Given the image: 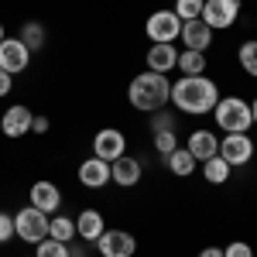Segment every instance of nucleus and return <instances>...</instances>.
<instances>
[{
	"instance_id": "f03ea898",
	"label": "nucleus",
	"mask_w": 257,
	"mask_h": 257,
	"mask_svg": "<svg viewBox=\"0 0 257 257\" xmlns=\"http://www.w3.org/2000/svg\"><path fill=\"white\" fill-rule=\"evenodd\" d=\"M127 99H131V106L141 110V113H158V110H165L172 103V82H168V76L148 69V72H141V76L131 79Z\"/></svg>"
},
{
	"instance_id": "f8f14e48",
	"label": "nucleus",
	"mask_w": 257,
	"mask_h": 257,
	"mask_svg": "<svg viewBox=\"0 0 257 257\" xmlns=\"http://www.w3.org/2000/svg\"><path fill=\"white\" fill-rule=\"evenodd\" d=\"M28 202H31L35 209H41V213H59L62 192H59V185H55V182L41 178V182H35V185H31V192H28Z\"/></svg>"
},
{
	"instance_id": "5701e85b",
	"label": "nucleus",
	"mask_w": 257,
	"mask_h": 257,
	"mask_svg": "<svg viewBox=\"0 0 257 257\" xmlns=\"http://www.w3.org/2000/svg\"><path fill=\"white\" fill-rule=\"evenodd\" d=\"M48 237L62 240V243H72V240H76V219H69V216L48 219Z\"/></svg>"
},
{
	"instance_id": "4468645a",
	"label": "nucleus",
	"mask_w": 257,
	"mask_h": 257,
	"mask_svg": "<svg viewBox=\"0 0 257 257\" xmlns=\"http://www.w3.org/2000/svg\"><path fill=\"white\" fill-rule=\"evenodd\" d=\"M178 38L185 41V48H192V52H206L209 48V41H213V28L206 24V21H182V35Z\"/></svg>"
},
{
	"instance_id": "f704fd0d",
	"label": "nucleus",
	"mask_w": 257,
	"mask_h": 257,
	"mask_svg": "<svg viewBox=\"0 0 257 257\" xmlns=\"http://www.w3.org/2000/svg\"><path fill=\"white\" fill-rule=\"evenodd\" d=\"M250 117H254V123H257V99L250 103Z\"/></svg>"
},
{
	"instance_id": "9b49d317",
	"label": "nucleus",
	"mask_w": 257,
	"mask_h": 257,
	"mask_svg": "<svg viewBox=\"0 0 257 257\" xmlns=\"http://www.w3.org/2000/svg\"><path fill=\"white\" fill-rule=\"evenodd\" d=\"M31 120L35 113L24 106V103H14V106H7L4 110V117H0V131H4V138H24V134H31Z\"/></svg>"
},
{
	"instance_id": "412c9836",
	"label": "nucleus",
	"mask_w": 257,
	"mask_h": 257,
	"mask_svg": "<svg viewBox=\"0 0 257 257\" xmlns=\"http://www.w3.org/2000/svg\"><path fill=\"white\" fill-rule=\"evenodd\" d=\"M230 172H233V168L219 158V155H216V158H209V161H202V175H206V182H209V185H226Z\"/></svg>"
},
{
	"instance_id": "c85d7f7f",
	"label": "nucleus",
	"mask_w": 257,
	"mask_h": 257,
	"mask_svg": "<svg viewBox=\"0 0 257 257\" xmlns=\"http://www.w3.org/2000/svg\"><path fill=\"white\" fill-rule=\"evenodd\" d=\"M223 257H254V250H250V243L233 240V243H226V247H223Z\"/></svg>"
},
{
	"instance_id": "0eeeda50",
	"label": "nucleus",
	"mask_w": 257,
	"mask_h": 257,
	"mask_svg": "<svg viewBox=\"0 0 257 257\" xmlns=\"http://www.w3.org/2000/svg\"><path fill=\"white\" fill-rule=\"evenodd\" d=\"M219 158L226 161L230 168L247 165V161L254 158V141L247 138V134H226V138L219 141Z\"/></svg>"
},
{
	"instance_id": "6e6552de",
	"label": "nucleus",
	"mask_w": 257,
	"mask_h": 257,
	"mask_svg": "<svg viewBox=\"0 0 257 257\" xmlns=\"http://www.w3.org/2000/svg\"><path fill=\"white\" fill-rule=\"evenodd\" d=\"M93 155L103 158V161H117L120 155H127V138H123V131H117V127L96 131V138H93Z\"/></svg>"
},
{
	"instance_id": "a878e982",
	"label": "nucleus",
	"mask_w": 257,
	"mask_h": 257,
	"mask_svg": "<svg viewBox=\"0 0 257 257\" xmlns=\"http://www.w3.org/2000/svg\"><path fill=\"white\" fill-rule=\"evenodd\" d=\"M202 4H206V0H175L172 11L178 14V21H196L199 14H202Z\"/></svg>"
},
{
	"instance_id": "bb28decb",
	"label": "nucleus",
	"mask_w": 257,
	"mask_h": 257,
	"mask_svg": "<svg viewBox=\"0 0 257 257\" xmlns=\"http://www.w3.org/2000/svg\"><path fill=\"white\" fill-rule=\"evenodd\" d=\"M175 148H178L175 131H155V151H158L161 158H165V155H172Z\"/></svg>"
},
{
	"instance_id": "2eb2a0df",
	"label": "nucleus",
	"mask_w": 257,
	"mask_h": 257,
	"mask_svg": "<svg viewBox=\"0 0 257 257\" xmlns=\"http://www.w3.org/2000/svg\"><path fill=\"white\" fill-rule=\"evenodd\" d=\"M110 182V161H103V158H86L79 165V185H86V189H103Z\"/></svg>"
},
{
	"instance_id": "423d86ee",
	"label": "nucleus",
	"mask_w": 257,
	"mask_h": 257,
	"mask_svg": "<svg viewBox=\"0 0 257 257\" xmlns=\"http://www.w3.org/2000/svg\"><path fill=\"white\" fill-rule=\"evenodd\" d=\"M240 18V0H206L202 4V14L199 21H206L213 31H226V28H233Z\"/></svg>"
},
{
	"instance_id": "c9c22d12",
	"label": "nucleus",
	"mask_w": 257,
	"mask_h": 257,
	"mask_svg": "<svg viewBox=\"0 0 257 257\" xmlns=\"http://www.w3.org/2000/svg\"><path fill=\"white\" fill-rule=\"evenodd\" d=\"M4 38H7V35H4V24H0V41H4Z\"/></svg>"
},
{
	"instance_id": "ddd939ff",
	"label": "nucleus",
	"mask_w": 257,
	"mask_h": 257,
	"mask_svg": "<svg viewBox=\"0 0 257 257\" xmlns=\"http://www.w3.org/2000/svg\"><path fill=\"white\" fill-rule=\"evenodd\" d=\"M144 175V168H141L138 158H127V155H120L117 161H110V178H113V185L120 189H134Z\"/></svg>"
},
{
	"instance_id": "c756f323",
	"label": "nucleus",
	"mask_w": 257,
	"mask_h": 257,
	"mask_svg": "<svg viewBox=\"0 0 257 257\" xmlns=\"http://www.w3.org/2000/svg\"><path fill=\"white\" fill-rule=\"evenodd\" d=\"M11 240H14V216L0 213V243H11Z\"/></svg>"
},
{
	"instance_id": "b1692460",
	"label": "nucleus",
	"mask_w": 257,
	"mask_h": 257,
	"mask_svg": "<svg viewBox=\"0 0 257 257\" xmlns=\"http://www.w3.org/2000/svg\"><path fill=\"white\" fill-rule=\"evenodd\" d=\"M35 257H69V243L45 237V240H38V243H35Z\"/></svg>"
},
{
	"instance_id": "a211bd4d",
	"label": "nucleus",
	"mask_w": 257,
	"mask_h": 257,
	"mask_svg": "<svg viewBox=\"0 0 257 257\" xmlns=\"http://www.w3.org/2000/svg\"><path fill=\"white\" fill-rule=\"evenodd\" d=\"M103 230H106V223H103V213H96V209H82V213H79V219H76V237L93 240V243H96Z\"/></svg>"
},
{
	"instance_id": "cd10ccee",
	"label": "nucleus",
	"mask_w": 257,
	"mask_h": 257,
	"mask_svg": "<svg viewBox=\"0 0 257 257\" xmlns=\"http://www.w3.org/2000/svg\"><path fill=\"white\" fill-rule=\"evenodd\" d=\"M151 131H175V117H172V113H165V110L151 113Z\"/></svg>"
},
{
	"instance_id": "6ab92c4d",
	"label": "nucleus",
	"mask_w": 257,
	"mask_h": 257,
	"mask_svg": "<svg viewBox=\"0 0 257 257\" xmlns=\"http://www.w3.org/2000/svg\"><path fill=\"white\" fill-rule=\"evenodd\" d=\"M165 165H168V172L178 175V178H185V175L196 172V158L189 155V148H175L172 155H165Z\"/></svg>"
},
{
	"instance_id": "7ed1b4c3",
	"label": "nucleus",
	"mask_w": 257,
	"mask_h": 257,
	"mask_svg": "<svg viewBox=\"0 0 257 257\" xmlns=\"http://www.w3.org/2000/svg\"><path fill=\"white\" fill-rule=\"evenodd\" d=\"M213 117H216V127L226 131V134H247L254 127V117H250V103L240 96H223L213 106Z\"/></svg>"
},
{
	"instance_id": "f257e3e1",
	"label": "nucleus",
	"mask_w": 257,
	"mask_h": 257,
	"mask_svg": "<svg viewBox=\"0 0 257 257\" xmlns=\"http://www.w3.org/2000/svg\"><path fill=\"white\" fill-rule=\"evenodd\" d=\"M172 103L182 113L202 117V113H213V106L219 103V89L206 76H182L178 82H172Z\"/></svg>"
},
{
	"instance_id": "aec40b11",
	"label": "nucleus",
	"mask_w": 257,
	"mask_h": 257,
	"mask_svg": "<svg viewBox=\"0 0 257 257\" xmlns=\"http://www.w3.org/2000/svg\"><path fill=\"white\" fill-rule=\"evenodd\" d=\"M175 69L182 72V76H202V72H206V52H192V48L178 52Z\"/></svg>"
},
{
	"instance_id": "4be33fe9",
	"label": "nucleus",
	"mask_w": 257,
	"mask_h": 257,
	"mask_svg": "<svg viewBox=\"0 0 257 257\" xmlns=\"http://www.w3.org/2000/svg\"><path fill=\"white\" fill-rule=\"evenodd\" d=\"M18 38L28 45V52H38V48H45V28H41V21H24Z\"/></svg>"
},
{
	"instance_id": "9d476101",
	"label": "nucleus",
	"mask_w": 257,
	"mask_h": 257,
	"mask_svg": "<svg viewBox=\"0 0 257 257\" xmlns=\"http://www.w3.org/2000/svg\"><path fill=\"white\" fill-rule=\"evenodd\" d=\"M28 62H31V52H28V45L21 38H4L0 41V69H4V72L18 76V72L28 69Z\"/></svg>"
},
{
	"instance_id": "7c9ffc66",
	"label": "nucleus",
	"mask_w": 257,
	"mask_h": 257,
	"mask_svg": "<svg viewBox=\"0 0 257 257\" xmlns=\"http://www.w3.org/2000/svg\"><path fill=\"white\" fill-rule=\"evenodd\" d=\"M11 89H14V76H11V72H4V69H0V96H7V93H11Z\"/></svg>"
},
{
	"instance_id": "f3484780",
	"label": "nucleus",
	"mask_w": 257,
	"mask_h": 257,
	"mask_svg": "<svg viewBox=\"0 0 257 257\" xmlns=\"http://www.w3.org/2000/svg\"><path fill=\"white\" fill-rule=\"evenodd\" d=\"M175 65H178V48L175 45H151V48H148V69H151V72L168 76Z\"/></svg>"
},
{
	"instance_id": "473e14b6",
	"label": "nucleus",
	"mask_w": 257,
	"mask_h": 257,
	"mask_svg": "<svg viewBox=\"0 0 257 257\" xmlns=\"http://www.w3.org/2000/svg\"><path fill=\"white\" fill-rule=\"evenodd\" d=\"M199 257H223L219 247H206V250H199Z\"/></svg>"
},
{
	"instance_id": "1a4fd4ad",
	"label": "nucleus",
	"mask_w": 257,
	"mask_h": 257,
	"mask_svg": "<svg viewBox=\"0 0 257 257\" xmlns=\"http://www.w3.org/2000/svg\"><path fill=\"white\" fill-rule=\"evenodd\" d=\"M96 250L103 257H134L138 240L131 237L127 230H103L99 240H96Z\"/></svg>"
},
{
	"instance_id": "39448f33",
	"label": "nucleus",
	"mask_w": 257,
	"mask_h": 257,
	"mask_svg": "<svg viewBox=\"0 0 257 257\" xmlns=\"http://www.w3.org/2000/svg\"><path fill=\"white\" fill-rule=\"evenodd\" d=\"M144 31H148V38H151V45H172V41L182 35V21H178L175 11H155L151 18H148V24H144Z\"/></svg>"
},
{
	"instance_id": "20e7f679",
	"label": "nucleus",
	"mask_w": 257,
	"mask_h": 257,
	"mask_svg": "<svg viewBox=\"0 0 257 257\" xmlns=\"http://www.w3.org/2000/svg\"><path fill=\"white\" fill-rule=\"evenodd\" d=\"M14 237L24 240V243H38V240L48 237V213H41L35 206L14 213Z\"/></svg>"
},
{
	"instance_id": "dca6fc26",
	"label": "nucleus",
	"mask_w": 257,
	"mask_h": 257,
	"mask_svg": "<svg viewBox=\"0 0 257 257\" xmlns=\"http://www.w3.org/2000/svg\"><path fill=\"white\" fill-rule=\"evenodd\" d=\"M185 148H189V155H192L196 161H209V158L219 155V138L213 134V131H192Z\"/></svg>"
},
{
	"instance_id": "2f4dec72",
	"label": "nucleus",
	"mask_w": 257,
	"mask_h": 257,
	"mask_svg": "<svg viewBox=\"0 0 257 257\" xmlns=\"http://www.w3.org/2000/svg\"><path fill=\"white\" fill-rule=\"evenodd\" d=\"M48 127H52L48 117H35L31 120V134H48Z\"/></svg>"
},
{
	"instance_id": "393cba45",
	"label": "nucleus",
	"mask_w": 257,
	"mask_h": 257,
	"mask_svg": "<svg viewBox=\"0 0 257 257\" xmlns=\"http://www.w3.org/2000/svg\"><path fill=\"white\" fill-rule=\"evenodd\" d=\"M237 59H240V65H243V72H247V76H257V38L240 45Z\"/></svg>"
},
{
	"instance_id": "72a5a7b5",
	"label": "nucleus",
	"mask_w": 257,
	"mask_h": 257,
	"mask_svg": "<svg viewBox=\"0 0 257 257\" xmlns=\"http://www.w3.org/2000/svg\"><path fill=\"white\" fill-rule=\"evenodd\" d=\"M69 257H86V250H82V247H76V243H69Z\"/></svg>"
}]
</instances>
